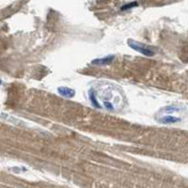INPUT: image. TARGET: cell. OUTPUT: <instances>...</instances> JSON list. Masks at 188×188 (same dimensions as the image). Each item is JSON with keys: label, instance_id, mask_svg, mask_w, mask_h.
<instances>
[{"label": "cell", "instance_id": "6da1fadb", "mask_svg": "<svg viewBox=\"0 0 188 188\" xmlns=\"http://www.w3.org/2000/svg\"><path fill=\"white\" fill-rule=\"evenodd\" d=\"M128 45H129V47H130V48H131V49H133V50L138 51V52H140V54H143V55L149 56V57H151V56L154 55V52L152 51L151 49L144 48V47H142V45H140V44H138V43L133 42L131 40H129V43H128Z\"/></svg>", "mask_w": 188, "mask_h": 188}, {"label": "cell", "instance_id": "7a4b0ae2", "mask_svg": "<svg viewBox=\"0 0 188 188\" xmlns=\"http://www.w3.org/2000/svg\"><path fill=\"white\" fill-rule=\"evenodd\" d=\"M115 56L114 55H109V56H106L103 58H98V59H94L92 62L93 65H108L110 62L114 61Z\"/></svg>", "mask_w": 188, "mask_h": 188}, {"label": "cell", "instance_id": "3957f363", "mask_svg": "<svg viewBox=\"0 0 188 188\" xmlns=\"http://www.w3.org/2000/svg\"><path fill=\"white\" fill-rule=\"evenodd\" d=\"M158 121L160 122V123H163V124H174V123H179V122L181 121V119L176 117V116L168 115V116H164L163 119H159Z\"/></svg>", "mask_w": 188, "mask_h": 188}, {"label": "cell", "instance_id": "277c9868", "mask_svg": "<svg viewBox=\"0 0 188 188\" xmlns=\"http://www.w3.org/2000/svg\"><path fill=\"white\" fill-rule=\"evenodd\" d=\"M58 93L64 98H73L76 94L74 90L69 88V87H58Z\"/></svg>", "mask_w": 188, "mask_h": 188}, {"label": "cell", "instance_id": "5b68a950", "mask_svg": "<svg viewBox=\"0 0 188 188\" xmlns=\"http://www.w3.org/2000/svg\"><path fill=\"white\" fill-rule=\"evenodd\" d=\"M90 99H91V102L93 103V106L95 107V108H101V105L97 101V98H95V93L93 90L90 91Z\"/></svg>", "mask_w": 188, "mask_h": 188}, {"label": "cell", "instance_id": "8992f818", "mask_svg": "<svg viewBox=\"0 0 188 188\" xmlns=\"http://www.w3.org/2000/svg\"><path fill=\"white\" fill-rule=\"evenodd\" d=\"M138 6V2L137 1H133V2H130V4H127L124 6L121 7V11H126V9H129V8H133V7Z\"/></svg>", "mask_w": 188, "mask_h": 188}, {"label": "cell", "instance_id": "52a82bcc", "mask_svg": "<svg viewBox=\"0 0 188 188\" xmlns=\"http://www.w3.org/2000/svg\"><path fill=\"white\" fill-rule=\"evenodd\" d=\"M103 106H105V108H107V109H109V110L114 109V106H113L110 102H107V101H105V102H103Z\"/></svg>", "mask_w": 188, "mask_h": 188}, {"label": "cell", "instance_id": "ba28073f", "mask_svg": "<svg viewBox=\"0 0 188 188\" xmlns=\"http://www.w3.org/2000/svg\"><path fill=\"white\" fill-rule=\"evenodd\" d=\"M165 112H176V108H173V107H166V108H165Z\"/></svg>", "mask_w": 188, "mask_h": 188}]
</instances>
